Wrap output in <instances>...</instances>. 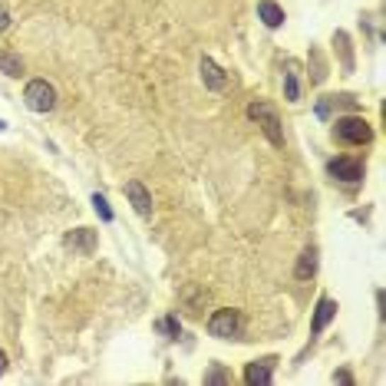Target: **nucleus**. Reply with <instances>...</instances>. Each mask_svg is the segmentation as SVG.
Here are the masks:
<instances>
[{
	"instance_id": "obj_8",
	"label": "nucleus",
	"mask_w": 386,
	"mask_h": 386,
	"mask_svg": "<svg viewBox=\"0 0 386 386\" xmlns=\"http://www.w3.org/2000/svg\"><path fill=\"white\" fill-rule=\"evenodd\" d=\"M126 198L132 202V208L142 215V218H149V215H152V195L145 192L142 182H126Z\"/></svg>"
},
{
	"instance_id": "obj_5",
	"label": "nucleus",
	"mask_w": 386,
	"mask_h": 386,
	"mask_svg": "<svg viewBox=\"0 0 386 386\" xmlns=\"http://www.w3.org/2000/svg\"><path fill=\"white\" fill-rule=\"evenodd\" d=\"M327 169L334 178H340V182H347V185H357L363 178V162H357V159H334Z\"/></svg>"
},
{
	"instance_id": "obj_21",
	"label": "nucleus",
	"mask_w": 386,
	"mask_h": 386,
	"mask_svg": "<svg viewBox=\"0 0 386 386\" xmlns=\"http://www.w3.org/2000/svg\"><path fill=\"white\" fill-rule=\"evenodd\" d=\"M4 370H7V353L0 350V373H4Z\"/></svg>"
},
{
	"instance_id": "obj_13",
	"label": "nucleus",
	"mask_w": 386,
	"mask_h": 386,
	"mask_svg": "<svg viewBox=\"0 0 386 386\" xmlns=\"http://www.w3.org/2000/svg\"><path fill=\"white\" fill-rule=\"evenodd\" d=\"M314 271H317V248H307V251L300 254V261H297V280H310L314 278Z\"/></svg>"
},
{
	"instance_id": "obj_14",
	"label": "nucleus",
	"mask_w": 386,
	"mask_h": 386,
	"mask_svg": "<svg viewBox=\"0 0 386 386\" xmlns=\"http://www.w3.org/2000/svg\"><path fill=\"white\" fill-rule=\"evenodd\" d=\"M0 73L4 76H20L23 73V59L17 53H10V50H0Z\"/></svg>"
},
{
	"instance_id": "obj_9",
	"label": "nucleus",
	"mask_w": 386,
	"mask_h": 386,
	"mask_svg": "<svg viewBox=\"0 0 386 386\" xmlns=\"http://www.w3.org/2000/svg\"><path fill=\"white\" fill-rule=\"evenodd\" d=\"M67 248H73L76 254H93L96 251V232H93V228H76V232H69Z\"/></svg>"
},
{
	"instance_id": "obj_11",
	"label": "nucleus",
	"mask_w": 386,
	"mask_h": 386,
	"mask_svg": "<svg viewBox=\"0 0 386 386\" xmlns=\"http://www.w3.org/2000/svg\"><path fill=\"white\" fill-rule=\"evenodd\" d=\"M284 93H288L290 103L300 99V73H297V63L288 59V73H284Z\"/></svg>"
},
{
	"instance_id": "obj_15",
	"label": "nucleus",
	"mask_w": 386,
	"mask_h": 386,
	"mask_svg": "<svg viewBox=\"0 0 386 386\" xmlns=\"http://www.w3.org/2000/svg\"><path fill=\"white\" fill-rule=\"evenodd\" d=\"M205 383L222 386V383H232V377H228V373H225L222 367H212V373H205Z\"/></svg>"
},
{
	"instance_id": "obj_19",
	"label": "nucleus",
	"mask_w": 386,
	"mask_h": 386,
	"mask_svg": "<svg viewBox=\"0 0 386 386\" xmlns=\"http://www.w3.org/2000/svg\"><path fill=\"white\" fill-rule=\"evenodd\" d=\"M10 27V13H7V7H0V33Z\"/></svg>"
},
{
	"instance_id": "obj_20",
	"label": "nucleus",
	"mask_w": 386,
	"mask_h": 386,
	"mask_svg": "<svg viewBox=\"0 0 386 386\" xmlns=\"http://www.w3.org/2000/svg\"><path fill=\"white\" fill-rule=\"evenodd\" d=\"M334 380H337V383H353V377H350L347 370H340V373H337V377H334Z\"/></svg>"
},
{
	"instance_id": "obj_4",
	"label": "nucleus",
	"mask_w": 386,
	"mask_h": 386,
	"mask_svg": "<svg viewBox=\"0 0 386 386\" xmlns=\"http://www.w3.org/2000/svg\"><path fill=\"white\" fill-rule=\"evenodd\" d=\"M23 103H27V109H33V113H50V109L57 106V89L50 86L47 79H33V83H27V89H23Z\"/></svg>"
},
{
	"instance_id": "obj_3",
	"label": "nucleus",
	"mask_w": 386,
	"mask_h": 386,
	"mask_svg": "<svg viewBox=\"0 0 386 386\" xmlns=\"http://www.w3.org/2000/svg\"><path fill=\"white\" fill-rule=\"evenodd\" d=\"M248 116L254 119L261 126V132L271 139V145H284V132H280V119H278V113L268 106V103H251L248 106Z\"/></svg>"
},
{
	"instance_id": "obj_1",
	"label": "nucleus",
	"mask_w": 386,
	"mask_h": 386,
	"mask_svg": "<svg viewBox=\"0 0 386 386\" xmlns=\"http://www.w3.org/2000/svg\"><path fill=\"white\" fill-rule=\"evenodd\" d=\"M242 330H244V320L238 310L232 307H222V310H215L212 317H208V334L218 340H238L242 337Z\"/></svg>"
},
{
	"instance_id": "obj_22",
	"label": "nucleus",
	"mask_w": 386,
	"mask_h": 386,
	"mask_svg": "<svg viewBox=\"0 0 386 386\" xmlns=\"http://www.w3.org/2000/svg\"><path fill=\"white\" fill-rule=\"evenodd\" d=\"M0 129H7V123H4V119H0Z\"/></svg>"
},
{
	"instance_id": "obj_6",
	"label": "nucleus",
	"mask_w": 386,
	"mask_h": 386,
	"mask_svg": "<svg viewBox=\"0 0 386 386\" xmlns=\"http://www.w3.org/2000/svg\"><path fill=\"white\" fill-rule=\"evenodd\" d=\"M334 317H337V304H334L330 297H320L317 300V310H314V320H310V334H314V337H320Z\"/></svg>"
},
{
	"instance_id": "obj_18",
	"label": "nucleus",
	"mask_w": 386,
	"mask_h": 386,
	"mask_svg": "<svg viewBox=\"0 0 386 386\" xmlns=\"http://www.w3.org/2000/svg\"><path fill=\"white\" fill-rule=\"evenodd\" d=\"M310 57H314V83H320V79L327 76V73H324V59H320V53H317V50H314Z\"/></svg>"
},
{
	"instance_id": "obj_10",
	"label": "nucleus",
	"mask_w": 386,
	"mask_h": 386,
	"mask_svg": "<svg viewBox=\"0 0 386 386\" xmlns=\"http://www.w3.org/2000/svg\"><path fill=\"white\" fill-rule=\"evenodd\" d=\"M202 79H205V86L212 89V93H222L225 86H228V79H225V69L215 63V59L205 57L202 59Z\"/></svg>"
},
{
	"instance_id": "obj_2",
	"label": "nucleus",
	"mask_w": 386,
	"mask_h": 386,
	"mask_svg": "<svg viewBox=\"0 0 386 386\" xmlns=\"http://www.w3.org/2000/svg\"><path fill=\"white\" fill-rule=\"evenodd\" d=\"M334 139H340L347 145H367L373 139V129H370V123L363 116H344L334 126Z\"/></svg>"
},
{
	"instance_id": "obj_17",
	"label": "nucleus",
	"mask_w": 386,
	"mask_h": 386,
	"mask_svg": "<svg viewBox=\"0 0 386 386\" xmlns=\"http://www.w3.org/2000/svg\"><path fill=\"white\" fill-rule=\"evenodd\" d=\"M93 205H96V212L106 218V222H113V212H109V202L103 198V195H93Z\"/></svg>"
},
{
	"instance_id": "obj_7",
	"label": "nucleus",
	"mask_w": 386,
	"mask_h": 386,
	"mask_svg": "<svg viewBox=\"0 0 386 386\" xmlns=\"http://www.w3.org/2000/svg\"><path fill=\"white\" fill-rule=\"evenodd\" d=\"M271 377H274V357L254 360V363H248V370H244V383L248 386H264V383H271Z\"/></svg>"
},
{
	"instance_id": "obj_12",
	"label": "nucleus",
	"mask_w": 386,
	"mask_h": 386,
	"mask_svg": "<svg viewBox=\"0 0 386 386\" xmlns=\"http://www.w3.org/2000/svg\"><path fill=\"white\" fill-rule=\"evenodd\" d=\"M258 17L268 23V27H280L284 23V10L274 4V0H261L258 4Z\"/></svg>"
},
{
	"instance_id": "obj_16",
	"label": "nucleus",
	"mask_w": 386,
	"mask_h": 386,
	"mask_svg": "<svg viewBox=\"0 0 386 386\" xmlns=\"http://www.w3.org/2000/svg\"><path fill=\"white\" fill-rule=\"evenodd\" d=\"M159 330H162V334H169V337H178V317H162L159 320Z\"/></svg>"
}]
</instances>
